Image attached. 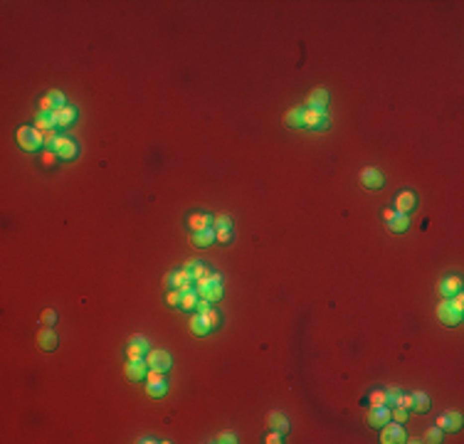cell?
I'll list each match as a JSON object with an SVG mask.
<instances>
[{
	"label": "cell",
	"mask_w": 464,
	"mask_h": 444,
	"mask_svg": "<svg viewBox=\"0 0 464 444\" xmlns=\"http://www.w3.org/2000/svg\"><path fill=\"white\" fill-rule=\"evenodd\" d=\"M195 294H198V299H205V301H210V304H212V301H220V296H222L220 276L212 274V276H207V279H198Z\"/></svg>",
	"instance_id": "obj_1"
},
{
	"label": "cell",
	"mask_w": 464,
	"mask_h": 444,
	"mask_svg": "<svg viewBox=\"0 0 464 444\" xmlns=\"http://www.w3.org/2000/svg\"><path fill=\"white\" fill-rule=\"evenodd\" d=\"M17 143L25 148V151H40V146H45V138H42V131L35 126H22L17 131Z\"/></svg>",
	"instance_id": "obj_2"
},
{
	"label": "cell",
	"mask_w": 464,
	"mask_h": 444,
	"mask_svg": "<svg viewBox=\"0 0 464 444\" xmlns=\"http://www.w3.org/2000/svg\"><path fill=\"white\" fill-rule=\"evenodd\" d=\"M171 363H173V358H171V353L168 351H163V348H153V351H148L146 353V365L151 368V370H168L171 368Z\"/></svg>",
	"instance_id": "obj_3"
},
{
	"label": "cell",
	"mask_w": 464,
	"mask_h": 444,
	"mask_svg": "<svg viewBox=\"0 0 464 444\" xmlns=\"http://www.w3.org/2000/svg\"><path fill=\"white\" fill-rule=\"evenodd\" d=\"M383 444H400L407 442V435L402 432V425L400 422H385L383 425V437H380Z\"/></svg>",
	"instance_id": "obj_4"
},
{
	"label": "cell",
	"mask_w": 464,
	"mask_h": 444,
	"mask_svg": "<svg viewBox=\"0 0 464 444\" xmlns=\"http://www.w3.org/2000/svg\"><path fill=\"white\" fill-rule=\"evenodd\" d=\"M304 126L314 128V131H324V128H329V116H326V111L304 109Z\"/></svg>",
	"instance_id": "obj_5"
},
{
	"label": "cell",
	"mask_w": 464,
	"mask_h": 444,
	"mask_svg": "<svg viewBox=\"0 0 464 444\" xmlns=\"http://www.w3.org/2000/svg\"><path fill=\"white\" fill-rule=\"evenodd\" d=\"M437 318H440L445 326H460V323H462V314H457V311L450 306V299H445V301L437 304Z\"/></svg>",
	"instance_id": "obj_6"
},
{
	"label": "cell",
	"mask_w": 464,
	"mask_h": 444,
	"mask_svg": "<svg viewBox=\"0 0 464 444\" xmlns=\"http://www.w3.org/2000/svg\"><path fill=\"white\" fill-rule=\"evenodd\" d=\"M361 185L368 190H380L383 188V173L378 168H363L361 173Z\"/></svg>",
	"instance_id": "obj_7"
},
{
	"label": "cell",
	"mask_w": 464,
	"mask_h": 444,
	"mask_svg": "<svg viewBox=\"0 0 464 444\" xmlns=\"http://www.w3.org/2000/svg\"><path fill=\"white\" fill-rule=\"evenodd\" d=\"M124 375L131 382L143 380V378H146V360H141V358H129L126 365H124Z\"/></svg>",
	"instance_id": "obj_8"
},
{
	"label": "cell",
	"mask_w": 464,
	"mask_h": 444,
	"mask_svg": "<svg viewBox=\"0 0 464 444\" xmlns=\"http://www.w3.org/2000/svg\"><path fill=\"white\" fill-rule=\"evenodd\" d=\"M50 119H52V124L55 126H69V124H74V119H77V111L72 109V106H60V109H55L52 114H50Z\"/></svg>",
	"instance_id": "obj_9"
},
{
	"label": "cell",
	"mask_w": 464,
	"mask_h": 444,
	"mask_svg": "<svg viewBox=\"0 0 464 444\" xmlns=\"http://www.w3.org/2000/svg\"><path fill=\"white\" fill-rule=\"evenodd\" d=\"M326 106H329V94H326V89H314V91L306 96V109L326 111Z\"/></svg>",
	"instance_id": "obj_10"
},
{
	"label": "cell",
	"mask_w": 464,
	"mask_h": 444,
	"mask_svg": "<svg viewBox=\"0 0 464 444\" xmlns=\"http://www.w3.org/2000/svg\"><path fill=\"white\" fill-rule=\"evenodd\" d=\"M460 289H462L460 276H447V279H442V284L437 286V291H440V296H442V299H450V296L460 294Z\"/></svg>",
	"instance_id": "obj_11"
},
{
	"label": "cell",
	"mask_w": 464,
	"mask_h": 444,
	"mask_svg": "<svg viewBox=\"0 0 464 444\" xmlns=\"http://www.w3.org/2000/svg\"><path fill=\"white\" fill-rule=\"evenodd\" d=\"M385 422H390V407H371L368 425L371 427H383Z\"/></svg>",
	"instance_id": "obj_12"
},
{
	"label": "cell",
	"mask_w": 464,
	"mask_h": 444,
	"mask_svg": "<svg viewBox=\"0 0 464 444\" xmlns=\"http://www.w3.org/2000/svg\"><path fill=\"white\" fill-rule=\"evenodd\" d=\"M415 210V195L410 190L400 192L398 197H395V212H400V215H410Z\"/></svg>",
	"instance_id": "obj_13"
},
{
	"label": "cell",
	"mask_w": 464,
	"mask_h": 444,
	"mask_svg": "<svg viewBox=\"0 0 464 444\" xmlns=\"http://www.w3.org/2000/svg\"><path fill=\"white\" fill-rule=\"evenodd\" d=\"M460 425H462V415H460V412H445V415L437 420V427H440V430H450V432L460 430Z\"/></svg>",
	"instance_id": "obj_14"
},
{
	"label": "cell",
	"mask_w": 464,
	"mask_h": 444,
	"mask_svg": "<svg viewBox=\"0 0 464 444\" xmlns=\"http://www.w3.org/2000/svg\"><path fill=\"white\" fill-rule=\"evenodd\" d=\"M55 153L60 158H74L77 156V146H74L72 138H57L55 141Z\"/></svg>",
	"instance_id": "obj_15"
},
{
	"label": "cell",
	"mask_w": 464,
	"mask_h": 444,
	"mask_svg": "<svg viewBox=\"0 0 464 444\" xmlns=\"http://www.w3.org/2000/svg\"><path fill=\"white\" fill-rule=\"evenodd\" d=\"M188 225H190L193 235H195V232H205V230H212V220H210L207 215H202V212L190 215V217H188Z\"/></svg>",
	"instance_id": "obj_16"
},
{
	"label": "cell",
	"mask_w": 464,
	"mask_h": 444,
	"mask_svg": "<svg viewBox=\"0 0 464 444\" xmlns=\"http://www.w3.org/2000/svg\"><path fill=\"white\" fill-rule=\"evenodd\" d=\"M193 274L188 271V269H181V271H176V281H173V289H178L181 294H186V291H190V286H193Z\"/></svg>",
	"instance_id": "obj_17"
},
{
	"label": "cell",
	"mask_w": 464,
	"mask_h": 444,
	"mask_svg": "<svg viewBox=\"0 0 464 444\" xmlns=\"http://www.w3.org/2000/svg\"><path fill=\"white\" fill-rule=\"evenodd\" d=\"M37 341H40V348H42V351H55V348H57V333L52 331V326L42 328L40 336H37Z\"/></svg>",
	"instance_id": "obj_18"
},
{
	"label": "cell",
	"mask_w": 464,
	"mask_h": 444,
	"mask_svg": "<svg viewBox=\"0 0 464 444\" xmlns=\"http://www.w3.org/2000/svg\"><path fill=\"white\" fill-rule=\"evenodd\" d=\"M146 353H148V346H146V341H143L141 336L131 338V343H129V348H126V355H129V358H143Z\"/></svg>",
	"instance_id": "obj_19"
},
{
	"label": "cell",
	"mask_w": 464,
	"mask_h": 444,
	"mask_svg": "<svg viewBox=\"0 0 464 444\" xmlns=\"http://www.w3.org/2000/svg\"><path fill=\"white\" fill-rule=\"evenodd\" d=\"M267 425L277 432H286L289 430V422H286V415L284 412H269L267 415Z\"/></svg>",
	"instance_id": "obj_20"
},
{
	"label": "cell",
	"mask_w": 464,
	"mask_h": 444,
	"mask_svg": "<svg viewBox=\"0 0 464 444\" xmlns=\"http://www.w3.org/2000/svg\"><path fill=\"white\" fill-rule=\"evenodd\" d=\"M284 124H286L289 128L304 126V109H291V111H286V116H284Z\"/></svg>",
	"instance_id": "obj_21"
},
{
	"label": "cell",
	"mask_w": 464,
	"mask_h": 444,
	"mask_svg": "<svg viewBox=\"0 0 464 444\" xmlns=\"http://www.w3.org/2000/svg\"><path fill=\"white\" fill-rule=\"evenodd\" d=\"M407 227H410V217H407V215H400V212L388 222V230H390V232H405Z\"/></svg>",
	"instance_id": "obj_22"
},
{
	"label": "cell",
	"mask_w": 464,
	"mask_h": 444,
	"mask_svg": "<svg viewBox=\"0 0 464 444\" xmlns=\"http://www.w3.org/2000/svg\"><path fill=\"white\" fill-rule=\"evenodd\" d=\"M146 392L151 397H163L166 395V380H148L146 382Z\"/></svg>",
	"instance_id": "obj_23"
},
{
	"label": "cell",
	"mask_w": 464,
	"mask_h": 444,
	"mask_svg": "<svg viewBox=\"0 0 464 444\" xmlns=\"http://www.w3.org/2000/svg\"><path fill=\"white\" fill-rule=\"evenodd\" d=\"M412 410L427 412V410H430V397H427L425 392H415V395H412Z\"/></svg>",
	"instance_id": "obj_24"
},
{
	"label": "cell",
	"mask_w": 464,
	"mask_h": 444,
	"mask_svg": "<svg viewBox=\"0 0 464 444\" xmlns=\"http://www.w3.org/2000/svg\"><path fill=\"white\" fill-rule=\"evenodd\" d=\"M190 331H193L195 336H205V333L210 331V326H207V321L200 316V314H195V316H193V321H190Z\"/></svg>",
	"instance_id": "obj_25"
},
{
	"label": "cell",
	"mask_w": 464,
	"mask_h": 444,
	"mask_svg": "<svg viewBox=\"0 0 464 444\" xmlns=\"http://www.w3.org/2000/svg\"><path fill=\"white\" fill-rule=\"evenodd\" d=\"M195 306H198V294H193V291L181 294V309H186V311H195Z\"/></svg>",
	"instance_id": "obj_26"
},
{
	"label": "cell",
	"mask_w": 464,
	"mask_h": 444,
	"mask_svg": "<svg viewBox=\"0 0 464 444\" xmlns=\"http://www.w3.org/2000/svg\"><path fill=\"white\" fill-rule=\"evenodd\" d=\"M212 240H215V232H212V230H205V232H195V235H193V245H195V247H207Z\"/></svg>",
	"instance_id": "obj_27"
},
{
	"label": "cell",
	"mask_w": 464,
	"mask_h": 444,
	"mask_svg": "<svg viewBox=\"0 0 464 444\" xmlns=\"http://www.w3.org/2000/svg\"><path fill=\"white\" fill-rule=\"evenodd\" d=\"M371 407H390V405H388L385 390H375V392L371 395Z\"/></svg>",
	"instance_id": "obj_28"
},
{
	"label": "cell",
	"mask_w": 464,
	"mask_h": 444,
	"mask_svg": "<svg viewBox=\"0 0 464 444\" xmlns=\"http://www.w3.org/2000/svg\"><path fill=\"white\" fill-rule=\"evenodd\" d=\"M212 232H215V242H220V245H227L232 240V230L230 227H217Z\"/></svg>",
	"instance_id": "obj_29"
},
{
	"label": "cell",
	"mask_w": 464,
	"mask_h": 444,
	"mask_svg": "<svg viewBox=\"0 0 464 444\" xmlns=\"http://www.w3.org/2000/svg\"><path fill=\"white\" fill-rule=\"evenodd\" d=\"M393 407H402V410H412V395H398L390 400Z\"/></svg>",
	"instance_id": "obj_30"
},
{
	"label": "cell",
	"mask_w": 464,
	"mask_h": 444,
	"mask_svg": "<svg viewBox=\"0 0 464 444\" xmlns=\"http://www.w3.org/2000/svg\"><path fill=\"white\" fill-rule=\"evenodd\" d=\"M200 316H202L205 321H207V326H210V328H215V326L220 323V314H217V311H215L212 306H207V309H205V311H202Z\"/></svg>",
	"instance_id": "obj_31"
},
{
	"label": "cell",
	"mask_w": 464,
	"mask_h": 444,
	"mask_svg": "<svg viewBox=\"0 0 464 444\" xmlns=\"http://www.w3.org/2000/svg\"><path fill=\"white\" fill-rule=\"evenodd\" d=\"M425 442H432V444L442 442V430H440V427H430V430L425 432Z\"/></svg>",
	"instance_id": "obj_32"
},
{
	"label": "cell",
	"mask_w": 464,
	"mask_h": 444,
	"mask_svg": "<svg viewBox=\"0 0 464 444\" xmlns=\"http://www.w3.org/2000/svg\"><path fill=\"white\" fill-rule=\"evenodd\" d=\"M35 128H40V131H47V128H55V124H52V119H50V116L40 114V116H37V121H35Z\"/></svg>",
	"instance_id": "obj_33"
},
{
	"label": "cell",
	"mask_w": 464,
	"mask_h": 444,
	"mask_svg": "<svg viewBox=\"0 0 464 444\" xmlns=\"http://www.w3.org/2000/svg\"><path fill=\"white\" fill-rule=\"evenodd\" d=\"M47 99L52 101V106H55V109L65 106V96H62V91H50V94H47Z\"/></svg>",
	"instance_id": "obj_34"
},
{
	"label": "cell",
	"mask_w": 464,
	"mask_h": 444,
	"mask_svg": "<svg viewBox=\"0 0 464 444\" xmlns=\"http://www.w3.org/2000/svg\"><path fill=\"white\" fill-rule=\"evenodd\" d=\"M217 227H230V230H232V220H230L227 215H220V217L212 220V230H217Z\"/></svg>",
	"instance_id": "obj_35"
},
{
	"label": "cell",
	"mask_w": 464,
	"mask_h": 444,
	"mask_svg": "<svg viewBox=\"0 0 464 444\" xmlns=\"http://www.w3.org/2000/svg\"><path fill=\"white\" fill-rule=\"evenodd\" d=\"M450 306L457 311V314H462L464 311V299H462V294H455V296H450Z\"/></svg>",
	"instance_id": "obj_36"
},
{
	"label": "cell",
	"mask_w": 464,
	"mask_h": 444,
	"mask_svg": "<svg viewBox=\"0 0 464 444\" xmlns=\"http://www.w3.org/2000/svg\"><path fill=\"white\" fill-rule=\"evenodd\" d=\"M42 138H45V146L55 148V141H57L60 136H55V128H47V131H42Z\"/></svg>",
	"instance_id": "obj_37"
},
{
	"label": "cell",
	"mask_w": 464,
	"mask_h": 444,
	"mask_svg": "<svg viewBox=\"0 0 464 444\" xmlns=\"http://www.w3.org/2000/svg\"><path fill=\"white\" fill-rule=\"evenodd\" d=\"M42 323H45V326H55V323H57V314H55V309L42 311Z\"/></svg>",
	"instance_id": "obj_38"
},
{
	"label": "cell",
	"mask_w": 464,
	"mask_h": 444,
	"mask_svg": "<svg viewBox=\"0 0 464 444\" xmlns=\"http://www.w3.org/2000/svg\"><path fill=\"white\" fill-rule=\"evenodd\" d=\"M393 420L402 425V422L407 420V410H402V407H393Z\"/></svg>",
	"instance_id": "obj_39"
},
{
	"label": "cell",
	"mask_w": 464,
	"mask_h": 444,
	"mask_svg": "<svg viewBox=\"0 0 464 444\" xmlns=\"http://www.w3.org/2000/svg\"><path fill=\"white\" fill-rule=\"evenodd\" d=\"M200 266H202V264H200V259H188V262H186V266H183V269H188V271H190V274H195V271H198Z\"/></svg>",
	"instance_id": "obj_40"
},
{
	"label": "cell",
	"mask_w": 464,
	"mask_h": 444,
	"mask_svg": "<svg viewBox=\"0 0 464 444\" xmlns=\"http://www.w3.org/2000/svg\"><path fill=\"white\" fill-rule=\"evenodd\" d=\"M166 301H168L171 306H181V291H178V289H176V291H171Z\"/></svg>",
	"instance_id": "obj_41"
},
{
	"label": "cell",
	"mask_w": 464,
	"mask_h": 444,
	"mask_svg": "<svg viewBox=\"0 0 464 444\" xmlns=\"http://www.w3.org/2000/svg\"><path fill=\"white\" fill-rule=\"evenodd\" d=\"M215 442H222V444H230V442H232V444H235L237 440H235V435H232V432H222V435H220V437H217Z\"/></svg>",
	"instance_id": "obj_42"
},
{
	"label": "cell",
	"mask_w": 464,
	"mask_h": 444,
	"mask_svg": "<svg viewBox=\"0 0 464 444\" xmlns=\"http://www.w3.org/2000/svg\"><path fill=\"white\" fill-rule=\"evenodd\" d=\"M385 395H388V405H390V400H393V397H398V395H400V387H398V385H390V387L385 390Z\"/></svg>",
	"instance_id": "obj_43"
},
{
	"label": "cell",
	"mask_w": 464,
	"mask_h": 444,
	"mask_svg": "<svg viewBox=\"0 0 464 444\" xmlns=\"http://www.w3.org/2000/svg\"><path fill=\"white\" fill-rule=\"evenodd\" d=\"M279 442H281V432H277V430H274V432H269L267 444H279Z\"/></svg>",
	"instance_id": "obj_44"
},
{
	"label": "cell",
	"mask_w": 464,
	"mask_h": 444,
	"mask_svg": "<svg viewBox=\"0 0 464 444\" xmlns=\"http://www.w3.org/2000/svg\"><path fill=\"white\" fill-rule=\"evenodd\" d=\"M395 215H398V212H395V210H390V207H388V210L383 212V217H385V222H390V220H393Z\"/></svg>",
	"instance_id": "obj_45"
}]
</instances>
